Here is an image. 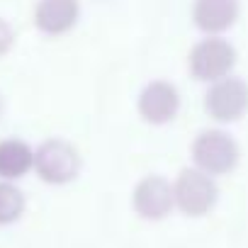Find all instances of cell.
<instances>
[{
  "instance_id": "6da1fadb",
  "label": "cell",
  "mask_w": 248,
  "mask_h": 248,
  "mask_svg": "<svg viewBox=\"0 0 248 248\" xmlns=\"http://www.w3.org/2000/svg\"><path fill=\"white\" fill-rule=\"evenodd\" d=\"M190 161L195 168L212 178L229 175L241 163V146L226 129L209 127L195 134L190 144Z\"/></svg>"
},
{
  "instance_id": "7a4b0ae2",
  "label": "cell",
  "mask_w": 248,
  "mask_h": 248,
  "mask_svg": "<svg viewBox=\"0 0 248 248\" xmlns=\"http://www.w3.org/2000/svg\"><path fill=\"white\" fill-rule=\"evenodd\" d=\"M238 51L226 37H202L187 51V71L197 83H214L233 73Z\"/></svg>"
},
{
  "instance_id": "3957f363",
  "label": "cell",
  "mask_w": 248,
  "mask_h": 248,
  "mask_svg": "<svg viewBox=\"0 0 248 248\" xmlns=\"http://www.w3.org/2000/svg\"><path fill=\"white\" fill-rule=\"evenodd\" d=\"M83 156L63 137H49L34 149V173L49 185H68L80 175Z\"/></svg>"
},
{
  "instance_id": "277c9868",
  "label": "cell",
  "mask_w": 248,
  "mask_h": 248,
  "mask_svg": "<svg viewBox=\"0 0 248 248\" xmlns=\"http://www.w3.org/2000/svg\"><path fill=\"white\" fill-rule=\"evenodd\" d=\"M204 114L217 124H233L248 114V80L231 73L207 85L202 97Z\"/></svg>"
},
{
  "instance_id": "5b68a950",
  "label": "cell",
  "mask_w": 248,
  "mask_h": 248,
  "mask_svg": "<svg viewBox=\"0 0 248 248\" xmlns=\"http://www.w3.org/2000/svg\"><path fill=\"white\" fill-rule=\"evenodd\" d=\"M180 90L166 78L149 80L137 95V112L151 127H166L180 114Z\"/></svg>"
},
{
  "instance_id": "8992f818",
  "label": "cell",
  "mask_w": 248,
  "mask_h": 248,
  "mask_svg": "<svg viewBox=\"0 0 248 248\" xmlns=\"http://www.w3.org/2000/svg\"><path fill=\"white\" fill-rule=\"evenodd\" d=\"M173 197L175 204L187 212V214H200L204 209H209L217 200V183L212 175L202 173L200 168L190 166L183 168L173 183Z\"/></svg>"
},
{
  "instance_id": "52a82bcc",
  "label": "cell",
  "mask_w": 248,
  "mask_h": 248,
  "mask_svg": "<svg viewBox=\"0 0 248 248\" xmlns=\"http://www.w3.org/2000/svg\"><path fill=\"white\" fill-rule=\"evenodd\" d=\"M241 17V0H192L190 20L204 37H224Z\"/></svg>"
},
{
  "instance_id": "ba28073f",
  "label": "cell",
  "mask_w": 248,
  "mask_h": 248,
  "mask_svg": "<svg viewBox=\"0 0 248 248\" xmlns=\"http://www.w3.org/2000/svg\"><path fill=\"white\" fill-rule=\"evenodd\" d=\"M80 20V0H37L32 25L44 37H63L76 30Z\"/></svg>"
},
{
  "instance_id": "9c48e42d",
  "label": "cell",
  "mask_w": 248,
  "mask_h": 248,
  "mask_svg": "<svg viewBox=\"0 0 248 248\" xmlns=\"http://www.w3.org/2000/svg\"><path fill=\"white\" fill-rule=\"evenodd\" d=\"M134 204L144 217H163L173 204V183L163 175H146L134 187Z\"/></svg>"
},
{
  "instance_id": "30bf717a",
  "label": "cell",
  "mask_w": 248,
  "mask_h": 248,
  "mask_svg": "<svg viewBox=\"0 0 248 248\" xmlns=\"http://www.w3.org/2000/svg\"><path fill=\"white\" fill-rule=\"evenodd\" d=\"M34 170V146L20 137L0 139V180H20Z\"/></svg>"
},
{
  "instance_id": "8fae6325",
  "label": "cell",
  "mask_w": 248,
  "mask_h": 248,
  "mask_svg": "<svg viewBox=\"0 0 248 248\" xmlns=\"http://www.w3.org/2000/svg\"><path fill=\"white\" fill-rule=\"evenodd\" d=\"M25 204H27L25 192L15 183L0 180V226L17 221L25 212Z\"/></svg>"
},
{
  "instance_id": "7c38bea8",
  "label": "cell",
  "mask_w": 248,
  "mask_h": 248,
  "mask_svg": "<svg viewBox=\"0 0 248 248\" xmlns=\"http://www.w3.org/2000/svg\"><path fill=\"white\" fill-rule=\"evenodd\" d=\"M15 42H17L15 27H13L5 17H0V59L8 56V54L15 49Z\"/></svg>"
},
{
  "instance_id": "4fadbf2b",
  "label": "cell",
  "mask_w": 248,
  "mask_h": 248,
  "mask_svg": "<svg viewBox=\"0 0 248 248\" xmlns=\"http://www.w3.org/2000/svg\"><path fill=\"white\" fill-rule=\"evenodd\" d=\"M0 114H3V100H0Z\"/></svg>"
}]
</instances>
